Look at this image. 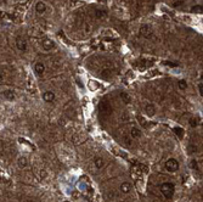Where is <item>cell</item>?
<instances>
[{
	"label": "cell",
	"mask_w": 203,
	"mask_h": 202,
	"mask_svg": "<svg viewBox=\"0 0 203 202\" xmlns=\"http://www.w3.org/2000/svg\"><path fill=\"white\" fill-rule=\"evenodd\" d=\"M191 12L194 14H202L203 12V6L202 5H195L191 7Z\"/></svg>",
	"instance_id": "cell-18"
},
{
	"label": "cell",
	"mask_w": 203,
	"mask_h": 202,
	"mask_svg": "<svg viewBox=\"0 0 203 202\" xmlns=\"http://www.w3.org/2000/svg\"><path fill=\"white\" fill-rule=\"evenodd\" d=\"M173 132L175 133V135H176L179 139H182V138H184V129H182V128L175 127V128H173Z\"/></svg>",
	"instance_id": "cell-17"
},
{
	"label": "cell",
	"mask_w": 203,
	"mask_h": 202,
	"mask_svg": "<svg viewBox=\"0 0 203 202\" xmlns=\"http://www.w3.org/2000/svg\"><path fill=\"white\" fill-rule=\"evenodd\" d=\"M197 151V146L196 145H189L187 146V152L189 154H195Z\"/></svg>",
	"instance_id": "cell-21"
},
{
	"label": "cell",
	"mask_w": 203,
	"mask_h": 202,
	"mask_svg": "<svg viewBox=\"0 0 203 202\" xmlns=\"http://www.w3.org/2000/svg\"><path fill=\"white\" fill-rule=\"evenodd\" d=\"M191 167H192V169H195V170L198 169V164H197V161L196 159H192L191 161Z\"/></svg>",
	"instance_id": "cell-23"
},
{
	"label": "cell",
	"mask_w": 203,
	"mask_h": 202,
	"mask_svg": "<svg viewBox=\"0 0 203 202\" xmlns=\"http://www.w3.org/2000/svg\"><path fill=\"white\" fill-rule=\"evenodd\" d=\"M131 189H133V185H131L129 181H124V183L120 184V191L124 194H129L131 191Z\"/></svg>",
	"instance_id": "cell-7"
},
{
	"label": "cell",
	"mask_w": 203,
	"mask_h": 202,
	"mask_svg": "<svg viewBox=\"0 0 203 202\" xmlns=\"http://www.w3.org/2000/svg\"><path fill=\"white\" fill-rule=\"evenodd\" d=\"M42 46H43V49L45 50V51H50L51 49L55 48V43H54V40L46 38V39H44L42 42Z\"/></svg>",
	"instance_id": "cell-4"
},
{
	"label": "cell",
	"mask_w": 203,
	"mask_h": 202,
	"mask_svg": "<svg viewBox=\"0 0 203 202\" xmlns=\"http://www.w3.org/2000/svg\"><path fill=\"white\" fill-rule=\"evenodd\" d=\"M140 34L145 37V38H150L152 35V33H153V31H152V27L150 25H143L140 27Z\"/></svg>",
	"instance_id": "cell-3"
},
{
	"label": "cell",
	"mask_w": 203,
	"mask_h": 202,
	"mask_svg": "<svg viewBox=\"0 0 203 202\" xmlns=\"http://www.w3.org/2000/svg\"><path fill=\"white\" fill-rule=\"evenodd\" d=\"M130 135L133 136L134 139H137V138L141 136V130L139 128H136V127H133V128H131V130H130Z\"/></svg>",
	"instance_id": "cell-14"
},
{
	"label": "cell",
	"mask_w": 203,
	"mask_h": 202,
	"mask_svg": "<svg viewBox=\"0 0 203 202\" xmlns=\"http://www.w3.org/2000/svg\"><path fill=\"white\" fill-rule=\"evenodd\" d=\"M166 65H169L171 67H176L178 66V63H171V62H166Z\"/></svg>",
	"instance_id": "cell-25"
},
{
	"label": "cell",
	"mask_w": 203,
	"mask_h": 202,
	"mask_svg": "<svg viewBox=\"0 0 203 202\" xmlns=\"http://www.w3.org/2000/svg\"><path fill=\"white\" fill-rule=\"evenodd\" d=\"M145 113H146L148 117H153V116L156 115V107L152 105V104L146 105V107H145Z\"/></svg>",
	"instance_id": "cell-8"
},
{
	"label": "cell",
	"mask_w": 203,
	"mask_h": 202,
	"mask_svg": "<svg viewBox=\"0 0 203 202\" xmlns=\"http://www.w3.org/2000/svg\"><path fill=\"white\" fill-rule=\"evenodd\" d=\"M119 96H120V99H122V101H123L124 104H130V101H131V97L129 96V94H127V93H124V92H122L120 94H119Z\"/></svg>",
	"instance_id": "cell-15"
},
{
	"label": "cell",
	"mask_w": 203,
	"mask_h": 202,
	"mask_svg": "<svg viewBox=\"0 0 203 202\" xmlns=\"http://www.w3.org/2000/svg\"><path fill=\"white\" fill-rule=\"evenodd\" d=\"M95 16H96V18H99V19H104V18H106L107 17V12L105 11V10H95Z\"/></svg>",
	"instance_id": "cell-13"
},
{
	"label": "cell",
	"mask_w": 203,
	"mask_h": 202,
	"mask_svg": "<svg viewBox=\"0 0 203 202\" xmlns=\"http://www.w3.org/2000/svg\"><path fill=\"white\" fill-rule=\"evenodd\" d=\"M178 88H179L180 90H186V89H187V82H186L185 79L179 80V82H178Z\"/></svg>",
	"instance_id": "cell-20"
},
{
	"label": "cell",
	"mask_w": 203,
	"mask_h": 202,
	"mask_svg": "<svg viewBox=\"0 0 203 202\" xmlns=\"http://www.w3.org/2000/svg\"><path fill=\"white\" fill-rule=\"evenodd\" d=\"M4 96H5L7 100L12 101V100L15 99V93L11 92V90H5V92H4Z\"/></svg>",
	"instance_id": "cell-19"
},
{
	"label": "cell",
	"mask_w": 203,
	"mask_h": 202,
	"mask_svg": "<svg viewBox=\"0 0 203 202\" xmlns=\"http://www.w3.org/2000/svg\"><path fill=\"white\" fill-rule=\"evenodd\" d=\"M100 111H101V113H104V112H106L107 115H111V106H108L106 102H102L100 105Z\"/></svg>",
	"instance_id": "cell-12"
},
{
	"label": "cell",
	"mask_w": 203,
	"mask_h": 202,
	"mask_svg": "<svg viewBox=\"0 0 203 202\" xmlns=\"http://www.w3.org/2000/svg\"><path fill=\"white\" fill-rule=\"evenodd\" d=\"M16 46H17V49L19 50V51L24 53L26 50H27V43H26V40L23 38H21V37H18L16 39Z\"/></svg>",
	"instance_id": "cell-5"
},
{
	"label": "cell",
	"mask_w": 203,
	"mask_h": 202,
	"mask_svg": "<svg viewBox=\"0 0 203 202\" xmlns=\"http://www.w3.org/2000/svg\"><path fill=\"white\" fill-rule=\"evenodd\" d=\"M27 164H28V161H27L26 157H23V156L18 157V159H17V166L19 168H24V167H27Z\"/></svg>",
	"instance_id": "cell-11"
},
{
	"label": "cell",
	"mask_w": 203,
	"mask_h": 202,
	"mask_svg": "<svg viewBox=\"0 0 203 202\" xmlns=\"http://www.w3.org/2000/svg\"><path fill=\"white\" fill-rule=\"evenodd\" d=\"M45 10H46V5H45V3H43V1L37 3V5H35V11H37L38 14H44V12H45Z\"/></svg>",
	"instance_id": "cell-10"
},
{
	"label": "cell",
	"mask_w": 203,
	"mask_h": 202,
	"mask_svg": "<svg viewBox=\"0 0 203 202\" xmlns=\"http://www.w3.org/2000/svg\"><path fill=\"white\" fill-rule=\"evenodd\" d=\"M164 167H166V169L168 172H171V173H173V172H176L179 169V162L175 158H169L166 162Z\"/></svg>",
	"instance_id": "cell-2"
},
{
	"label": "cell",
	"mask_w": 203,
	"mask_h": 202,
	"mask_svg": "<svg viewBox=\"0 0 203 202\" xmlns=\"http://www.w3.org/2000/svg\"><path fill=\"white\" fill-rule=\"evenodd\" d=\"M43 100L46 101V102H53L55 100V93L54 92H45L43 94Z\"/></svg>",
	"instance_id": "cell-9"
},
{
	"label": "cell",
	"mask_w": 203,
	"mask_h": 202,
	"mask_svg": "<svg viewBox=\"0 0 203 202\" xmlns=\"http://www.w3.org/2000/svg\"><path fill=\"white\" fill-rule=\"evenodd\" d=\"M34 71H35L37 76H43L45 72V65L43 62H37L34 66Z\"/></svg>",
	"instance_id": "cell-6"
},
{
	"label": "cell",
	"mask_w": 203,
	"mask_h": 202,
	"mask_svg": "<svg viewBox=\"0 0 203 202\" xmlns=\"http://www.w3.org/2000/svg\"><path fill=\"white\" fill-rule=\"evenodd\" d=\"M62 202H69V201H62Z\"/></svg>",
	"instance_id": "cell-26"
},
{
	"label": "cell",
	"mask_w": 203,
	"mask_h": 202,
	"mask_svg": "<svg viewBox=\"0 0 203 202\" xmlns=\"http://www.w3.org/2000/svg\"><path fill=\"white\" fill-rule=\"evenodd\" d=\"M159 190H161V193L163 194V196L166 198H171L174 196V193H175V186L171 183H163L161 185Z\"/></svg>",
	"instance_id": "cell-1"
},
{
	"label": "cell",
	"mask_w": 203,
	"mask_h": 202,
	"mask_svg": "<svg viewBox=\"0 0 203 202\" xmlns=\"http://www.w3.org/2000/svg\"><path fill=\"white\" fill-rule=\"evenodd\" d=\"M197 124H198V119L197 118H191V120H190V126L191 127H197Z\"/></svg>",
	"instance_id": "cell-22"
},
{
	"label": "cell",
	"mask_w": 203,
	"mask_h": 202,
	"mask_svg": "<svg viewBox=\"0 0 203 202\" xmlns=\"http://www.w3.org/2000/svg\"><path fill=\"white\" fill-rule=\"evenodd\" d=\"M94 163H95V167H96L97 169H101V168L105 166V161L101 158V157H96V158L94 159Z\"/></svg>",
	"instance_id": "cell-16"
},
{
	"label": "cell",
	"mask_w": 203,
	"mask_h": 202,
	"mask_svg": "<svg viewBox=\"0 0 203 202\" xmlns=\"http://www.w3.org/2000/svg\"><path fill=\"white\" fill-rule=\"evenodd\" d=\"M198 89H199V94H201V96L203 97V83H199V84H198Z\"/></svg>",
	"instance_id": "cell-24"
}]
</instances>
